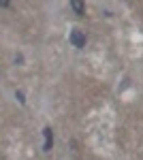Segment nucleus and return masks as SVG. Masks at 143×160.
I'll list each match as a JSON object with an SVG mask.
<instances>
[{
  "instance_id": "f257e3e1",
  "label": "nucleus",
  "mask_w": 143,
  "mask_h": 160,
  "mask_svg": "<svg viewBox=\"0 0 143 160\" xmlns=\"http://www.w3.org/2000/svg\"><path fill=\"white\" fill-rule=\"evenodd\" d=\"M69 43H71L75 49H84L85 43H88V37H85L84 30L75 28V30H71V34H69Z\"/></svg>"
},
{
  "instance_id": "f03ea898",
  "label": "nucleus",
  "mask_w": 143,
  "mask_h": 160,
  "mask_svg": "<svg viewBox=\"0 0 143 160\" xmlns=\"http://www.w3.org/2000/svg\"><path fill=\"white\" fill-rule=\"evenodd\" d=\"M43 137H45V143H43V152H51L54 149V130L45 126L43 128Z\"/></svg>"
},
{
  "instance_id": "7ed1b4c3",
  "label": "nucleus",
  "mask_w": 143,
  "mask_h": 160,
  "mask_svg": "<svg viewBox=\"0 0 143 160\" xmlns=\"http://www.w3.org/2000/svg\"><path fill=\"white\" fill-rule=\"evenodd\" d=\"M71 9L77 13V15H84V13H85V4H84V2H79V0H73V2H71Z\"/></svg>"
},
{
  "instance_id": "20e7f679",
  "label": "nucleus",
  "mask_w": 143,
  "mask_h": 160,
  "mask_svg": "<svg viewBox=\"0 0 143 160\" xmlns=\"http://www.w3.org/2000/svg\"><path fill=\"white\" fill-rule=\"evenodd\" d=\"M15 98H17L19 105H26V96H24V92H22V90H15Z\"/></svg>"
},
{
  "instance_id": "39448f33",
  "label": "nucleus",
  "mask_w": 143,
  "mask_h": 160,
  "mask_svg": "<svg viewBox=\"0 0 143 160\" xmlns=\"http://www.w3.org/2000/svg\"><path fill=\"white\" fill-rule=\"evenodd\" d=\"M13 62H15L17 66H22V64H24V56H22V53H15V58H13Z\"/></svg>"
}]
</instances>
